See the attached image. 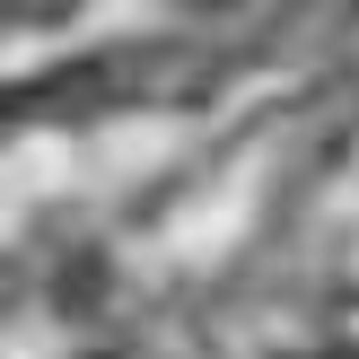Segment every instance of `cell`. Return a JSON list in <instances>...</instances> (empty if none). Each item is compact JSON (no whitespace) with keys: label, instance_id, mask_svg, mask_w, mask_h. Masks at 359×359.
<instances>
[]
</instances>
